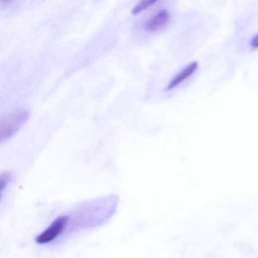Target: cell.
Returning <instances> with one entry per match:
<instances>
[{
  "mask_svg": "<svg viewBox=\"0 0 258 258\" xmlns=\"http://www.w3.org/2000/svg\"><path fill=\"white\" fill-rule=\"evenodd\" d=\"M69 222V214L59 216L53 223H51L49 227L46 228L43 232L36 237V242L39 244H46L53 242L62 234L66 232Z\"/></svg>",
  "mask_w": 258,
  "mask_h": 258,
  "instance_id": "3",
  "label": "cell"
},
{
  "mask_svg": "<svg viewBox=\"0 0 258 258\" xmlns=\"http://www.w3.org/2000/svg\"><path fill=\"white\" fill-rule=\"evenodd\" d=\"M30 110L27 108H18L4 116L0 123L1 143L13 138L29 119Z\"/></svg>",
  "mask_w": 258,
  "mask_h": 258,
  "instance_id": "2",
  "label": "cell"
},
{
  "mask_svg": "<svg viewBox=\"0 0 258 258\" xmlns=\"http://www.w3.org/2000/svg\"><path fill=\"white\" fill-rule=\"evenodd\" d=\"M171 20V15L166 10H162L152 16L145 24V28L149 32H156L166 26Z\"/></svg>",
  "mask_w": 258,
  "mask_h": 258,
  "instance_id": "4",
  "label": "cell"
},
{
  "mask_svg": "<svg viewBox=\"0 0 258 258\" xmlns=\"http://www.w3.org/2000/svg\"><path fill=\"white\" fill-rule=\"evenodd\" d=\"M159 1V0H142L141 2L139 3L132 10L133 15L140 14L145 10L157 4Z\"/></svg>",
  "mask_w": 258,
  "mask_h": 258,
  "instance_id": "6",
  "label": "cell"
},
{
  "mask_svg": "<svg viewBox=\"0 0 258 258\" xmlns=\"http://www.w3.org/2000/svg\"><path fill=\"white\" fill-rule=\"evenodd\" d=\"M12 179H13V175L9 171L3 172L1 174V187H2L1 188V191H2V194L4 193L6 188L11 183Z\"/></svg>",
  "mask_w": 258,
  "mask_h": 258,
  "instance_id": "7",
  "label": "cell"
},
{
  "mask_svg": "<svg viewBox=\"0 0 258 258\" xmlns=\"http://www.w3.org/2000/svg\"><path fill=\"white\" fill-rule=\"evenodd\" d=\"M198 68V63L197 62H193L188 65L183 71H180L167 86V90H171L174 88L181 84L185 80L191 77Z\"/></svg>",
  "mask_w": 258,
  "mask_h": 258,
  "instance_id": "5",
  "label": "cell"
},
{
  "mask_svg": "<svg viewBox=\"0 0 258 258\" xmlns=\"http://www.w3.org/2000/svg\"><path fill=\"white\" fill-rule=\"evenodd\" d=\"M0 1H1V5L7 6L9 5V4H11L13 0H0Z\"/></svg>",
  "mask_w": 258,
  "mask_h": 258,
  "instance_id": "9",
  "label": "cell"
},
{
  "mask_svg": "<svg viewBox=\"0 0 258 258\" xmlns=\"http://www.w3.org/2000/svg\"><path fill=\"white\" fill-rule=\"evenodd\" d=\"M250 45L253 49H258V33L251 39Z\"/></svg>",
  "mask_w": 258,
  "mask_h": 258,
  "instance_id": "8",
  "label": "cell"
},
{
  "mask_svg": "<svg viewBox=\"0 0 258 258\" xmlns=\"http://www.w3.org/2000/svg\"><path fill=\"white\" fill-rule=\"evenodd\" d=\"M117 204V198L115 196H108L83 204L80 209L74 213L75 216L69 215L68 229H70L66 232H74L75 229L80 230L101 224L114 214Z\"/></svg>",
  "mask_w": 258,
  "mask_h": 258,
  "instance_id": "1",
  "label": "cell"
}]
</instances>
